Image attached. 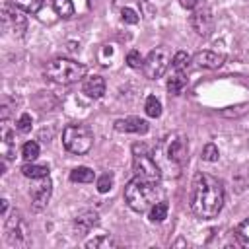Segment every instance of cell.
<instances>
[{"instance_id": "cell-1", "label": "cell", "mask_w": 249, "mask_h": 249, "mask_svg": "<svg viewBox=\"0 0 249 249\" xmlns=\"http://www.w3.org/2000/svg\"><path fill=\"white\" fill-rule=\"evenodd\" d=\"M222 206H224V185L216 177L198 171L191 187V210L198 218L210 220L220 214Z\"/></svg>"}, {"instance_id": "cell-2", "label": "cell", "mask_w": 249, "mask_h": 249, "mask_svg": "<svg viewBox=\"0 0 249 249\" xmlns=\"http://www.w3.org/2000/svg\"><path fill=\"white\" fill-rule=\"evenodd\" d=\"M189 154V138L183 132H169L160 140L154 150V161L158 163L161 175H179Z\"/></svg>"}, {"instance_id": "cell-3", "label": "cell", "mask_w": 249, "mask_h": 249, "mask_svg": "<svg viewBox=\"0 0 249 249\" xmlns=\"http://www.w3.org/2000/svg\"><path fill=\"white\" fill-rule=\"evenodd\" d=\"M163 196V191L160 189L158 181H150L144 177L134 175L124 187V200L134 212H146L152 204H156Z\"/></svg>"}, {"instance_id": "cell-4", "label": "cell", "mask_w": 249, "mask_h": 249, "mask_svg": "<svg viewBox=\"0 0 249 249\" xmlns=\"http://www.w3.org/2000/svg\"><path fill=\"white\" fill-rule=\"evenodd\" d=\"M45 76L56 84H74L86 76V66L72 58H53L45 66Z\"/></svg>"}, {"instance_id": "cell-5", "label": "cell", "mask_w": 249, "mask_h": 249, "mask_svg": "<svg viewBox=\"0 0 249 249\" xmlns=\"http://www.w3.org/2000/svg\"><path fill=\"white\" fill-rule=\"evenodd\" d=\"M62 144L70 154L84 156L93 146V132L88 124H68L62 130Z\"/></svg>"}, {"instance_id": "cell-6", "label": "cell", "mask_w": 249, "mask_h": 249, "mask_svg": "<svg viewBox=\"0 0 249 249\" xmlns=\"http://www.w3.org/2000/svg\"><path fill=\"white\" fill-rule=\"evenodd\" d=\"M132 169L138 177L158 181V183L161 179V171H160L158 163L154 161V156L148 152V148L144 144H134L132 146Z\"/></svg>"}, {"instance_id": "cell-7", "label": "cell", "mask_w": 249, "mask_h": 249, "mask_svg": "<svg viewBox=\"0 0 249 249\" xmlns=\"http://www.w3.org/2000/svg\"><path fill=\"white\" fill-rule=\"evenodd\" d=\"M173 56L169 53L167 47H156L148 53V56L144 58V64H142V72L146 78L150 80H156V78H161L165 74V70L169 68Z\"/></svg>"}, {"instance_id": "cell-8", "label": "cell", "mask_w": 249, "mask_h": 249, "mask_svg": "<svg viewBox=\"0 0 249 249\" xmlns=\"http://www.w3.org/2000/svg\"><path fill=\"white\" fill-rule=\"evenodd\" d=\"M189 23H191V27L195 29L196 35L208 37V35L214 31V14H212L210 6H206V4L200 6V4H198V6L193 10V14H191Z\"/></svg>"}, {"instance_id": "cell-9", "label": "cell", "mask_w": 249, "mask_h": 249, "mask_svg": "<svg viewBox=\"0 0 249 249\" xmlns=\"http://www.w3.org/2000/svg\"><path fill=\"white\" fill-rule=\"evenodd\" d=\"M2 23L6 29L14 31V35H23L25 27H27V19L21 14V8H12V6H4L2 8Z\"/></svg>"}, {"instance_id": "cell-10", "label": "cell", "mask_w": 249, "mask_h": 249, "mask_svg": "<svg viewBox=\"0 0 249 249\" xmlns=\"http://www.w3.org/2000/svg\"><path fill=\"white\" fill-rule=\"evenodd\" d=\"M51 193H53V183L49 177H43L39 179V183L33 187L31 191V202H33V210H43L47 204H49V198H51Z\"/></svg>"}, {"instance_id": "cell-11", "label": "cell", "mask_w": 249, "mask_h": 249, "mask_svg": "<svg viewBox=\"0 0 249 249\" xmlns=\"http://www.w3.org/2000/svg\"><path fill=\"white\" fill-rule=\"evenodd\" d=\"M115 130L117 132H134V134H146L148 132V123L140 117H124L115 121Z\"/></svg>"}, {"instance_id": "cell-12", "label": "cell", "mask_w": 249, "mask_h": 249, "mask_svg": "<svg viewBox=\"0 0 249 249\" xmlns=\"http://www.w3.org/2000/svg\"><path fill=\"white\" fill-rule=\"evenodd\" d=\"M193 66L195 68H208V70H214V68H220L222 62H224V56L218 54V53H212V51H200L196 53L193 58H191Z\"/></svg>"}, {"instance_id": "cell-13", "label": "cell", "mask_w": 249, "mask_h": 249, "mask_svg": "<svg viewBox=\"0 0 249 249\" xmlns=\"http://www.w3.org/2000/svg\"><path fill=\"white\" fill-rule=\"evenodd\" d=\"M99 222V214L95 210H82L76 218H74V230L78 235H84L88 233L93 226H97Z\"/></svg>"}, {"instance_id": "cell-14", "label": "cell", "mask_w": 249, "mask_h": 249, "mask_svg": "<svg viewBox=\"0 0 249 249\" xmlns=\"http://www.w3.org/2000/svg\"><path fill=\"white\" fill-rule=\"evenodd\" d=\"M84 93H86L88 97H91V99L103 97V93H105V80H103L101 76H97V74L88 76V78L84 80Z\"/></svg>"}, {"instance_id": "cell-15", "label": "cell", "mask_w": 249, "mask_h": 249, "mask_svg": "<svg viewBox=\"0 0 249 249\" xmlns=\"http://www.w3.org/2000/svg\"><path fill=\"white\" fill-rule=\"evenodd\" d=\"M21 173L29 179H43V177H49V167L47 165H39V163H33V161H27L23 167H21Z\"/></svg>"}, {"instance_id": "cell-16", "label": "cell", "mask_w": 249, "mask_h": 249, "mask_svg": "<svg viewBox=\"0 0 249 249\" xmlns=\"http://www.w3.org/2000/svg\"><path fill=\"white\" fill-rule=\"evenodd\" d=\"M93 177H95L93 169H89V167H86V165L74 167V169L70 171V181H72V183H91Z\"/></svg>"}, {"instance_id": "cell-17", "label": "cell", "mask_w": 249, "mask_h": 249, "mask_svg": "<svg viewBox=\"0 0 249 249\" xmlns=\"http://www.w3.org/2000/svg\"><path fill=\"white\" fill-rule=\"evenodd\" d=\"M185 86H187V80H185L183 72H179V70H175V74L167 80V91H169L171 95H179V93H183Z\"/></svg>"}, {"instance_id": "cell-18", "label": "cell", "mask_w": 249, "mask_h": 249, "mask_svg": "<svg viewBox=\"0 0 249 249\" xmlns=\"http://www.w3.org/2000/svg\"><path fill=\"white\" fill-rule=\"evenodd\" d=\"M14 144H16L14 142V136H12V132H10V128H8V124L4 121V124H2V156H4V160L12 158Z\"/></svg>"}, {"instance_id": "cell-19", "label": "cell", "mask_w": 249, "mask_h": 249, "mask_svg": "<svg viewBox=\"0 0 249 249\" xmlns=\"http://www.w3.org/2000/svg\"><path fill=\"white\" fill-rule=\"evenodd\" d=\"M167 202L165 200H158L156 204H152L150 206V212H148V216H150V220L152 222H163L165 218H167Z\"/></svg>"}, {"instance_id": "cell-20", "label": "cell", "mask_w": 249, "mask_h": 249, "mask_svg": "<svg viewBox=\"0 0 249 249\" xmlns=\"http://www.w3.org/2000/svg\"><path fill=\"white\" fill-rule=\"evenodd\" d=\"M53 10L60 18H72L74 16V4H72V0H53Z\"/></svg>"}, {"instance_id": "cell-21", "label": "cell", "mask_w": 249, "mask_h": 249, "mask_svg": "<svg viewBox=\"0 0 249 249\" xmlns=\"http://www.w3.org/2000/svg\"><path fill=\"white\" fill-rule=\"evenodd\" d=\"M144 111H146L148 117L158 119L161 115V103H160V99L156 95H148L146 97V103H144Z\"/></svg>"}, {"instance_id": "cell-22", "label": "cell", "mask_w": 249, "mask_h": 249, "mask_svg": "<svg viewBox=\"0 0 249 249\" xmlns=\"http://www.w3.org/2000/svg\"><path fill=\"white\" fill-rule=\"evenodd\" d=\"M119 243L113 239V237H109V235H99V237H93V239H89V241H86V247L88 249H99V247H117Z\"/></svg>"}, {"instance_id": "cell-23", "label": "cell", "mask_w": 249, "mask_h": 249, "mask_svg": "<svg viewBox=\"0 0 249 249\" xmlns=\"http://www.w3.org/2000/svg\"><path fill=\"white\" fill-rule=\"evenodd\" d=\"M21 156H23L25 161H35V160L39 158V144L33 142V140L25 142L23 148H21Z\"/></svg>"}, {"instance_id": "cell-24", "label": "cell", "mask_w": 249, "mask_h": 249, "mask_svg": "<svg viewBox=\"0 0 249 249\" xmlns=\"http://www.w3.org/2000/svg\"><path fill=\"white\" fill-rule=\"evenodd\" d=\"M14 6L21 8L27 14H37L39 8L43 6V0H14Z\"/></svg>"}, {"instance_id": "cell-25", "label": "cell", "mask_w": 249, "mask_h": 249, "mask_svg": "<svg viewBox=\"0 0 249 249\" xmlns=\"http://www.w3.org/2000/svg\"><path fill=\"white\" fill-rule=\"evenodd\" d=\"M235 237L243 247H249V218L243 220L237 228H235Z\"/></svg>"}, {"instance_id": "cell-26", "label": "cell", "mask_w": 249, "mask_h": 249, "mask_svg": "<svg viewBox=\"0 0 249 249\" xmlns=\"http://www.w3.org/2000/svg\"><path fill=\"white\" fill-rule=\"evenodd\" d=\"M200 158L204 160V161H218V158H220V152H218V146L216 144H206L204 148H202V154H200Z\"/></svg>"}, {"instance_id": "cell-27", "label": "cell", "mask_w": 249, "mask_h": 249, "mask_svg": "<svg viewBox=\"0 0 249 249\" xmlns=\"http://www.w3.org/2000/svg\"><path fill=\"white\" fill-rule=\"evenodd\" d=\"M113 183H115V177L113 173H103L99 179H97V191L103 195V193H109L113 189Z\"/></svg>"}, {"instance_id": "cell-28", "label": "cell", "mask_w": 249, "mask_h": 249, "mask_svg": "<svg viewBox=\"0 0 249 249\" xmlns=\"http://www.w3.org/2000/svg\"><path fill=\"white\" fill-rule=\"evenodd\" d=\"M189 60H191V56L185 53V51H179V53H175L173 54V60H171V66L175 68V70H179V72H183V68L189 64Z\"/></svg>"}, {"instance_id": "cell-29", "label": "cell", "mask_w": 249, "mask_h": 249, "mask_svg": "<svg viewBox=\"0 0 249 249\" xmlns=\"http://www.w3.org/2000/svg\"><path fill=\"white\" fill-rule=\"evenodd\" d=\"M126 64H128L130 68H142L144 58L140 56L138 51H128V54H126Z\"/></svg>"}, {"instance_id": "cell-30", "label": "cell", "mask_w": 249, "mask_h": 249, "mask_svg": "<svg viewBox=\"0 0 249 249\" xmlns=\"http://www.w3.org/2000/svg\"><path fill=\"white\" fill-rule=\"evenodd\" d=\"M31 124H33V121H31V115H27V113L19 115V119L16 123V126H18L19 132H29L31 130Z\"/></svg>"}, {"instance_id": "cell-31", "label": "cell", "mask_w": 249, "mask_h": 249, "mask_svg": "<svg viewBox=\"0 0 249 249\" xmlns=\"http://www.w3.org/2000/svg\"><path fill=\"white\" fill-rule=\"evenodd\" d=\"M121 18H123V21L124 23H138V14L132 10V8H123L121 10Z\"/></svg>"}, {"instance_id": "cell-32", "label": "cell", "mask_w": 249, "mask_h": 249, "mask_svg": "<svg viewBox=\"0 0 249 249\" xmlns=\"http://www.w3.org/2000/svg\"><path fill=\"white\" fill-rule=\"evenodd\" d=\"M179 4H181L185 10H195V8L200 4V0H179Z\"/></svg>"}, {"instance_id": "cell-33", "label": "cell", "mask_w": 249, "mask_h": 249, "mask_svg": "<svg viewBox=\"0 0 249 249\" xmlns=\"http://www.w3.org/2000/svg\"><path fill=\"white\" fill-rule=\"evenodd\" d=\"M0 202H2V216L6 218V212H8V200H6V198H2Z\"/></svg>"}, {"instance_id": "cell-34", "label": "cell", "mask_w": 249, "mask_h": 249, "mask_svg": "<svg viewBox=\"0 0 249 249\" xmlns=\"http://www.w3.org/2000/svg\"><path fill=\"white\" fill-rule=\"evenodd\" d=\"M247 2H249V0H247Z\"/></svg>"}]
</instances>
